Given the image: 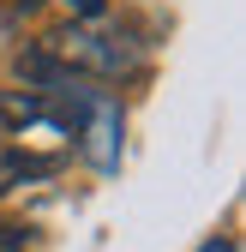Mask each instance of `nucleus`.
<instances>
[{"mask_svg": "<svg viewBox=\"0 0 246 252\" xmlns=\"http://www.w3.org/2000/svg\"><path fill=\"white\" fill-rule=\"evenodd\" d=\"M198 252H240V246H234V234H216V240H204Z\"/></svg>", "mask_w": 246, "mask_h": 252, "instance_id": "20e7f679", "label": "nucleus"}, {"mask_svg": "<svg viewBox=\"0 0 246 252\" xmlns=\"http://www.w3.org/2000/svg\"><path fill=\"white\" fill-rule=\"evenodd\" d=\"M0 138H6V126H0Z\"/></svg>", "mask_w": 246, "mask_h": 252, "instance_id": "39448f33", "label": "nucleus"}, {"mask_svg": "<svg viewBox=\"0 0 246 252\" xmlns=\"http://www.w3.org/2000/svg\"><path fill=\"white\" fill-rule=\"evenodd\" d=\"M48 54H54V60H66L78 78H126V72L138 66V42L126 36V30L96 24V18L66 24L60 36H48Z\"/></svg>", "mask_w": 246, "mask_h": 252, "instance_id": "f257e3e1", "label": "nucleus"}, {"mask_svg": "<svg viewBox=\"0 0 246 252\" xmlns=\"http://www.w3.org/2000/svg\"><path fill=\"white\" fill-rule=\"evenodd\" d=\"M78 138H84V156H90L96 168H114V162H120V102L108 96V90L90 96V108H84V120H78Z\"/></svg>", "mask_w": 246, "mask_h": 252, "instance_id": "f03ea898", "label": "nucleus"}, {"mask_svg": "<svg viewBox=\"0 0 246 252\" xmlns=\"http://www.w3.org/2000/svg\"><path fill=\"white\" fill-rule=\"evenodd\" d=\"M66 6H72L78 18H102V0H66Z\"/></svg>", "mask_w": 246, "mask_h": 252, "instance_id": "7ed1b4c3", "label": "nucleus"}]
</instances>
